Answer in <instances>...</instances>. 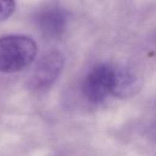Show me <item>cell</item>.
Instances as JSON below:
<instances>
[{
    "label": "cell",
    "instance_id": "7a4b0ae2",
    "mask_svg": "<svg viewBox=\"0 0 156 156\" xmlns=\"http://www.w3.org/2000/svg\"><path fill=\"white\" fill-rule=\"evenodd\" d=\"M63 65L65 57L60 51L52 50L44 55L35 66L29 78V88L37 93H43L50 89L51 85L58 78L63 68Z\"/></svg>",
    "mask_w": 156,
    "mask_h": 156
},
{
    "label": "cell",
    "instance_id": "5b68a950",
    "mask_svg": "<svg viewBox=\"0 0 156 156\" xmlns=\"http://www.w3.org/2000/svg\"><path fill=\"white\" fill-rule=\"evenodd\" d=\"M143 85L141 78L130 68L124 66H115L111 94L113 96L126 99L135 95Z\"/></svg>",
    "mask_w": 156,
    "mask_h": 156
},
{
    "label": "cell",
    "instance_id": "8992f818",
    "mask_svg": "<svg viewBox=\"0 0 156 156\" xmlns=\"http://www.w3.org/2000/svg\"><path fill=\"white\" fill-rule=\"evenodd\" d=\"M16 9L15 0H0V22L7 20Z\"/></svg>",
    "mask_w": 156,
    "mask_h": 156
},
{
    "label": "cell",
    "instance_id": "3957f363",
    "mask_svg": "<svg viewBox=\"0 0 156 156\" xmlns=\"http://www.w3.org/2000/svg\"><path fill=\"white\" fill-rule=\"evenodd\" d=\"M113 69L115 66L111 63H100L89 71L82 87L83 94L89 101L99 104L111 94Z\"/></svg>",
    "mask_w": 156,
    "mask_h": 156
},
{
    "label": "cell",
    "instance_id": "277c9868",
    "mask_svg": "<svg viewBox=\"0 0 156 156\" xmlns=\"http://www.w3.org/2000/svg\"><path fill=\"white\" fill-rule=\"evenodd\" d=\"M35 23L46 37H60L67 24V12L56 5L48 6L35 15Z\"/></svg>",
    "mask_w": 156,
    "mask_h": 156
},
{
    "label": "cell",
    "instance_id": "6da1fadb",
    "mask_svg": "<svg viewBox=\"0 0 156 156\" xmlns=\"http://www.w3.org/2000/svg\"><path fill=\"white\" fill-rule=\"evenodd\" d=\"M37 56V44L27 35H6L0 38V72H20L29 66Z\"/></svg>",
    "mask_w": 156,
    "mask_h": 156
}]
</instances>
